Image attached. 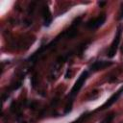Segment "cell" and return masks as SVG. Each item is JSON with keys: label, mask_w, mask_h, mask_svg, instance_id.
Masks as SVG:
<instances>
[{"label": "cell", "mask_w": 123, "mask_h": 123, "mask_svg": "<svg viewBox=\"0 0 123 123\" xmlns=\"http://www.w3.org/2000/svg\"><path fill=\"white\" fill-rule=\"evenodd\" d=\"M106 18H107V16L105 14H101V15L97 16L96 18H93V19L88 20L86 25L89 29H97V28H99L100 26H102L105 23Z\"/></svg>", "instance_id": "3957f363"}, {"label": "cell", "mask_w": 123, "mask_h": 123, "mask_svg": "<svg viewBox=\"0 0 123 123\" xmlns=\"http://www.w3.org/2000/svg\"><path fill=\"white\" fill-rule=\"evenodd\" d=\"M87 77H88V71H83L82 74L79 76L78 80L75 82L74 86H73L72 88H71V91H70V93H69L70 97H74V96L77 95V93L80 91V89H81L82 86H84V84H85L86 80L87 79Z\"/></svg>", "instance_id": "6da1fadb"}, {"label": "cell", "mask_w": 123, "mask_h": 123, "mask_svg": "<svg viewBox=\"0 0 123 123\" xmlns=\"http://www.w3.org/2000/svg\"><path fill=\"white\" fill-rule=\"evenodd\" d=\"M36 79H37L36 75H34V76L31 78V80H32V85H33V86H34V87H35V86H36Z\"/></svg>", "instance_id": "9c48e42d"}, {"label": "cell", "mask_w": 123, "mask_h": 123, "mask_svg": "<svg viewBox=\"0 0 123 123\" xmlns=\"http://www.w3.org/2000/svg\"><path fill=\"white\" fill-rule=\"evenodd\" d=\"M121 51H122V53H123V47H122V48H121Z\"/></svg>", "instance_id": "8fae6325"}, {"label": "cell", "mask_w": 123, "mask_h": 123, "mask_svg": "<svg viewBox=\"0 0 123 123\" xmlns=\"http://www.w3.org/2000/svg\"><path fill=\"white\" fill-rule=\"evenodd\" d=\"M42 16L44 18V26H49L52 22V17H51L49 8L47 6H44L42 9Z\"/></svg>", "instance_id": "8992f818"}, {"label": "cell", "mask_w": 123, "mask_h": 123, "mask_svg": "<svg viewBox=\"0 0 123 123\" xmlns=\"http://www.w3.org/2000/svg\"><path fill=\"white\" fill-rule=\"evenodd\" d=\"M118 19H119V20H122V19H123V6H122V8H121V10H120Z\"/></svg>", "instance_id": "ba28073f"}, {"label": "cell", "mask_w": 123, "mask_h": 123, "mask_svg": "<svg viewBox=\"0 0 123 123\" xmlns=\"http://www.w3.org/2000/svg\"><path fill=\"white\" fill-rule=\"evenodd\" d=\"M105 4H106L105 2H99V6H100V7H102V6H104Z\"/></svg>", "instance_id": "30bf717a"}, {"label": "cell", "mask_w": 123, "mask_h": 123, "mask_svg": "<svg viewBox=\"0 0 123 123\" xmlns=\"http://www.w3.org/2000/svg\"><path fill=\"white\" fill-rule=\"evenodd\" d=\"M121 33H122V27H118L117 29V32L114 36V38L110 46V49L108 50V54L107 56L109 58H113L116 54V51H117V48H118V45H119V42H120V39H121Z\"/></svg>", "instance_id": "7a4b0ae2"}, {"label": "cell", "mask_w": 123, "mask_h": 123, "mask_svg": "<svg viewBox=\"0 0 123 123\" xmlns=\"http://www.w3.org/2000/svg\"><path fill=\"white\" fill-rule=\"evenodd\" d=\"M122 92H123V86L120 87L115 93H113V94L108 99V101H106V103H104V105H102V107H101L99 110H105V109H107V108H110L113 103H115V102L118 100V98L120 97V95H121Z\"/></svg>", "instance_id": "5b68a950"}, {"label": "cell", "mask_w": 123, "mask_h": 123, "mask_svg": "<svg viewBox=\"0 0 123 123\" xmlns=\"http://www.w3.org/2000/svg\"><path fill=\"white\" fill-rule=\"evenodd\" d=\"M112 118H113V114H111L110 116H108V117H106L101 123H110L111 120H112Z\"/></svg>", "instance_id": "52a82bcc"}, {"label": "cell", "mask_w": 123, "mask_h": 123, "mask_svg": "<svg viewBox=\"0 0 123 123\" xmlns=\"http://www.w3.org/2000/svg\"><path fill=\"white\" fill-rule=\"evenodd\" d=\"M113 62H107V61H97V62H94L93 63H91L89 65V71H92V72H96V71H99V70H102L108 66H111Z\"/></svg>", "instance_id": "277c9868"}]
</instances>
